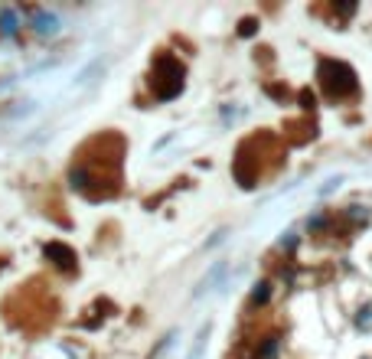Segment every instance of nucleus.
<instances>
[{"instance_id":"nucleus-3","label":"nucleus","mask_w":372,"mask_h":359,"mask_svg":"<svg viewBox=\"0 0 372 359\" xmlns=\"http://www.w3.org/2000/svg\"><path fill=\"white\" fill-rule=\"evenodd\" d=\"M101 69H105V62H101V59H95V62H92V65H88V69H85V72L79 75V82H75V85H88V82H92V75H95V72H101Z\"/></svg>"},{"instance_id":"nucleus-1","label":"nucleus","mask_w":372,"mask_h":359,"mask_svg":"<svg viewBox=\"0 0 372 359\" xmlns=\"http://www.w3.org/2000/svg\"><path fill=\"white\" fill-rule=\"evenodd\" d=\"M46 255H50V258H56V265H59V268H72V265H75V255L65 245H59V242L46 245Z\"/></svg>"},{"instance_id":"nucleus-2","label":"nucleus","mask_w":372,"mask_h":359,"mask_svg":"<svg viewBox=\"0 0 372 359\" xmlns=\"http://www.w3.org/2000/svg\"><path fill=\"white\" fill-rule=\"evenodd\" d=\"M33 26H37V33H43V37H56V33H59V20L50 17V13H39V10H37Z\"/></svg>"}]
</instances>
